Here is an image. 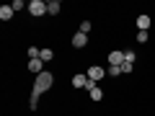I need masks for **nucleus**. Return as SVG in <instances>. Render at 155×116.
<instances>
[{"mask_svg": "<svg viewBox=\"0 0 155 116\" xmlns=\"http://www.w3.org/2000/svg\"><path fill=\"white\" fill-rule=\"evenodd\" d=\"M11 8H13V11H26V3H23V0H13V3H11Z\"/></svg>", "mask_w": 155, "mask_h": 116, "instance_id": "obj_16", "label": "nucleus"}, {"mask_svg": "<svg viewBox=\"0 0 155 116\" xmlns=\"http://www.w3.org/2000/svg\"><path fill=\"white\" fill-rule=\"evenodd\" d=\"M28 72H34V75H41V72H44V62L41 60H28Z\"/></svg>", "mask_w": 155, "mask_h": 116, "instance_id": "obj_9", "label": "nucleus"}, {"mask_svg": "<svg viewBox=\"0 0 155 116\" xmlns=\"http://www.w3.org/2000/svg\"><path fill=\"white\" fill-rule=\"evenodd\" d=\"M109 65L122 67V65H124V52H122V49H111V52H109Z\"/></svg>", "mask_w": 155, "mask_h": 116, "instance_id": "obj_5", "label": "nucleus"}, {"mask_svg": "<svg viewBox=\"0 0 155 116\" xmlns=\"http://www.w3.org/2000/svg\"><path fill=\"white\" fill-rule=\"evenodd\" d=\"M26 54H28V60H39L41 49H39V47H28V49H26Z\"/></svg>", "mask_w": 155, "mask_h": 116, "instance_id": "obj_13", "label": "nucleus"}, {"mask_svg": "<svg viewBox=\"0 0 155 116\" xmlns=\"http://www.w3.org/2000/svg\"><path fill=\"white\" fill-rule=\"evenodd\" d=\"M28 108H31V111L39 108V95H31V101H28Z\"/></svg>", "mask_w": 155, "mask_h": 116, "instance_id": "obj_19", "label": "nucleus"}, {"mask_svg": "<svg viewBox=\"0 0 155 116\" xmlns=\"http://www.w3.org/2000/svg\"><path fill=\"white\" fill-rule=\"evenodd\" d=\"M39 60H41V62H52V60H54V52H52V49H41Z\"/></svg>", "mask_w": 155, "mask_h": 116, "instance_id": "obj_12", "label": "nucleus"}, {"mask_svg": "<svg viewBox=\"0 0 155 116\" xmlns=\"http://www.w3.org/2000/svg\"><path fill=\"white\" fill-rule=\"evenodd\" d=\"M26 11L31 13L34 18H41L47 13V3H44V0H28V8H26Z\"/></svg>", "mask_w": 155, "mask_h": 116, "instance_id": "obj_2", "label": "nucleus"}, {"mask_svg": "<svg viewBox=\"0 0 155 116\" xmlns=\"http://www.w3.org/2000/svg\"><path fill=\"white\" fill-rule=\"evenodd\" d=\"M134 39H137V44H145V41L150 39V31H137V36H134Z\"/></svg>", "mask_w": 155, "mask_h": 116, "instance_id": "obj_15", "label": "nucleus"}, {"mask_svg": "<svg viewBox=\"0 0 155 116\" xmlns=\"http://www.w3.org/2000/svg\"><path fill=\"white\" fill-rule=\"evenodd\" d=\"M72 88H88V75L85 72H78V75H72Z\"/></svg>", "mask_w": 155, "mask_h": 116, "instance_id": "obj_7", "label": "nucleus"}, {"mask_svg": "<svg viewBox=\"0 0 155 116\" xmlns=\"http://www.w3.org/2000/svg\"><path fill=\"white\" fill-rule=\"evenodd\" d=\"M85 90H88V95H91V101H96V103H98V101L104 98V90L98 88V83H91V80H88V88H85Z\"/></svg>", "mask_w": 155, "mask_h": 116, "instance_id": "obj_6", "label": "nucleus"}, {"mask_svg": "<svg viewBox=\"0 0 155 116\" xmlns=\"http://www.w3.org/2000/svg\"><path fill=\"white\" fill-rule=\"evenodd\" d=\"M60 11H62L60 0H49V3H47V13H49V16H60Z\"/></svg>", "mask_w": 155, "mask_h": 116, "instance_id": "obj_10", "label": "nucleus"}, {"mask_svg": "<svg viewBox=\"0 0 155 116\" xmlns=\"http://www.w3.org/2000/svg\"><path fill=\"white\" fill-rule=\"evenodd\" d=\"M91 28H93V26H91V21H83L78 31H80V34H91Z\"/></svg>", "mask_w": 155, "mask_h": 116, "instance_id": "obj_18", "label": "nucleus"}, {"mask_svg": "<svg viewBox=\"0 0 155 116\" xmlns=\"http://www.w3.org/2000/svg\"><path fill=\"white\" fill-rule=\"evenodd\" d=\"M70 44L75 47V49H85V47H88V34H72V39H70Z\"/></svg>", "mask_w": 155, "mask_h": 116, "instance_id": "obj_4", "label": "nucleus"}, {"mask_svg": "<svg viewBox=\"0 0 155 116\" xmlns=\"http://www.w3.org/2000/svg\"><path fill=\"white\" fill-rule=\"evenodd\" d=\"M106 75H111V77H119V75H122V67H114V65H109Z\"/></svg>", "mask_w": 155, "mask_h": 116, "instance_id": "obj_17", "label": "nucleus"}, {"mask_svg": "<svg viewBox=\"0 0 155 116\" xmlns=\"http://www.w3.org/2000/svg\"><path fill=\"white\" fill-rule=\"evenodd\" d=\"M150 26H153V18L150 16H137V31H150Z\"/></svg>", "mask_w": 155, "mask_h": 116, "instance_id": "obj_8", "label": "nucleus"}, {"mask_svg": "<svg viewBox=\"0 0 155 116\" xmlns=\"http://www.w3.org/2000/svg\"><path fill=\"white\" fill-rule=\"evenodd\" d=\"M134 60H137V54H134V49H127V52H124V62H129V65H134Z\"/></svg>", "mask_w": 155, "mask_h": 116, "instance_id": "obj_14", "label": "nucleus"}, {"mask_svg": "<svg viewBox=\"0 0 155 116\" xmlns=\"http://www.w3.org/2000/svg\"><path fill=\"white\" fill-rule=\"evenodd\" d=\"M52 85H54V75H52L49 70H44L41 75H36V80H34V90H31V95H41V93H47V90H52Z\"/></svg>", "mask_w": 155, "mask_h": 116, "instance_id": "obj_1", "label": "nucleus"}, {"mask_svg": "<svg viewBox=\"0 0 155 116\" xmlns=\"http://www.w3.org/2000/svg\"><path fill=\"white\" fill-rule=\"evenodd\" d=\"M13 16H16V11H13L11 5H0V18H3V21H11Z\"/></svg>", "mask_w": 155, "mask_h": 116, "instance_id": "obj_11", "label": "nucleus"}, {"mask_svg": "<svg viewBox=\"0 0 155 116\" xmlns=\"http://www.w3.org/2000/svg\"><path fill=\"white\" fill-rule=\"evenodd\" d=\"M85 75H88V80H91V83H98V80H104V77H106V70H104L101 65H91Z\"/></svg>", "mask_w": 155, "mask_h": 116, "instance_id": "obj_3", "label": "nucleus"}]
</instances>
